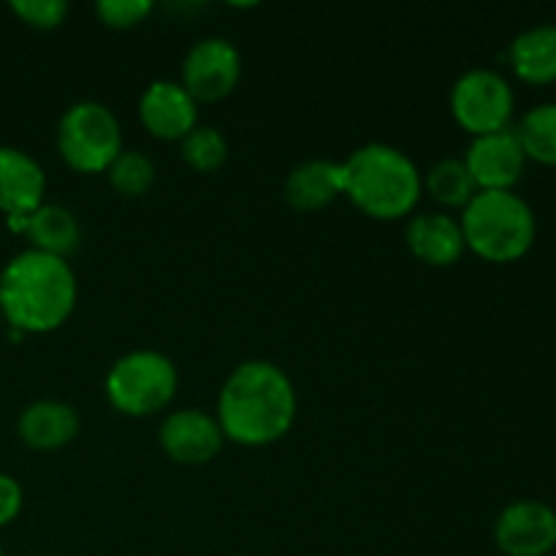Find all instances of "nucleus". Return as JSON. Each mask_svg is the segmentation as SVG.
<instances>
[{
  "mask_svg": "<svg viewBox=\"0 0 556 556\" xmlns=\"http://www.w3.org/2000/svg\"><path fill=\"white\" fill-rule=\"evenodd\" d=\"M299 416V394L286 369L266 358L237 364L223 380L215 418L223 438L242 448H266L286 438Z\"/></svg>",
  "mask_w": 556,
  "mask_h": 556,
  "instance_id": "f257e3e1",
  "label": "nucleus"
},
{
  "mask_svg": "<svg viewBox=\"0 0 556 556\" xmlns=\"http://www.w3.org/2000/svg\"><path fill=\"white\" fill-rule=\"evenodd\" d=\"M79 282L65 258L22 250L0 269V315L20 334H52L74 315Z\"/></svg>",
  "mask_w": 556,
  "mask_h": 556,
  "instance_id": "f03ea898",
  "label": "nucleus"
},
{
  "mask_svg": "<svg viewBox=\"0 0 556 556\" xmlns=\"http://www.w3.org/2000/svg\"><path fill=\"white\" fill-rule=\"evenodd\" d=\"M342 195L372 220H402L424 195V174L405 150L372 141L342 161Z\"/></svg>",
  "mask_w": 556,
  "mask_h": 556,
  "instance_id": "7ed1b4c3",
  "label": "nucleus"
},
{
  "mask_svg": "<svg viewBox=\"0 0 556 556\" xmlns=\"http://www.w3.org/2000/svg\"><path fill=\"white\" fill-rule=\"evenodd\" d=\"M467 250L489 264H514L525 258L538 237L532 206L516 190H478L462 210Z\"/></svg>",
  "mask_w": 556,
  "mask_h": 556,
  "instance_id": "20e7f679",
  "label": "nucleus"
},
{
  "mask_svg": "<svg viewBox=\"0 0 556 556\" xmlns=\"http://www.w3.org/2000/svg\"><path fill=\"white\" fill-rule=\"evenodd\" d=\"M179 389L177 364L155 348H136L119 356L103 378L109 405L128 418L166 410Z\"/></svg>",
  "mask_w": 556,
  "mask_h": 556,
  "instance_id": "39448f33",
  "label": "nucleus"
},
{
  "mask_svg": "<svg viewBox=\"0 0 556 556\" xmlns=\"http://www.w3.org/2000/svg\"><path fill=\"white\" fill-rule=\"evenodd\" d=\"M125 150L123 125L101 101H76L58 123V152L79 174H106Z\"/></svg>",
  "mask_w": 556,
  "mask_h": 556,
  "instance_id": "423d86ee",
  "label": "nucleus"
},
{
  "mask_svg": "<svg viewBox=\"0 0 556 556\" xmlns=\"http://www.w3.org/2000/svg\"><path fill=\"white\" fill-rule=\"evenodd\" d=\"M516 112V92L510 81L494 68H470L451 87V114L456 125L476 136L510 128Z\"/></svg>",
  "mask_w": 556,
  "mask_h": 556,
  "instance_id": "0eeeda50",
  "label": "nucleus"
},
{
  "mask_svg": "<svg viewBox=\"0 0 556 556\" xmlns=\"http://www.w3.org/2000/svg\"><path fill=\"white\" fill-rule=\"evenodd\" d=\"M242 79V54L228 38L210 36L188 49L179 85L195 103H217L231 96Z\"/></svg>",
  "mask_w": 556,
  "mask_h": 556,
  "instance_id": "6e6552de",
  "label": "nucleus"
},
{
  "mask_svg": "<svg viewBox=\"0 0 556 556\" xmlns=\"http://www.w3.org/2000/svg\"><path fill=\"white\" fill-rule=\"evenodd\" d=\"M494 543L505 556H548L556 548V510L541 500H514L494 519Z\"/></svg>",
  "mask_w": 556,
  "mask_h": 556,
  "instance_id": "1a4fd4ad",
  "label": "nucleus"
},
{
  "mask_svg": "<svg viewBox=\"0 0 556 556\" xmlns=\"http://www.w3.org/2000/svg\"><path fill=\"white\" fill-rule=\"evenodd\" d=\"M157 443L163 454L177 465L199 467L220 454L226 438L212 413L201 407H182L163 418L157 429Z\"/></svg>",
  "mask_w": 556,
  "mask_h": 556,
  "instance_id": "9d476101",
  "label": "nucleus"
},
{
  "mask_svg": "<svg viewBox=\"0 0 556 556\" xmlns=\"http://www.w3.org/2000/svg\"><path fill=\"white\" fill-rule=\"evenodd\" d=\"M462 161L478 190H514L527 166V155L514 125L497 134L476 136Z\"/></svg>",
  "mask_w": 556,
  "mask_h": 556,
  "instance_id": "9b49d317",
  "label": "nucleus"
},
{
  "mask_svg": "<svg viewBox=\"0 0 556 556\" xmlns=\"http://www.w3.org/2000/svg\"><path fill=\"white\" fill-rule=\"evenodd\" d=\"M139 119L161 141H182L199 125V103L179 81L155 79L139 98Z\"/></svg>",
  "mask_w": 556,
  "mask_h": 556,
  "instance_id": "f8f14e48",
  "label": "nucleus"
},
{
  "mask_svg": "<svg viewBox=\"0 0 556 556\" xmlns=\"http://www.w3.org/2000/svg\"><path fill=\"white\" fill-rule=\"evenodd\" d=\"M47 172L30 152L0 144V212L5 217L30 215L43 204Z\"/></svg>",
  "mask_w": 556,
  "mask_h": 556,
  "instance_id": "ddd939ff",
  "label": "nucleus"
},
{
  "mask_svg": "<svg viewBox=\"0 0 556 556\" xmlns=\"http://www.w3.org/2000/svg\"><path fill=\"white\" fill-rule=\"evenodd\" d=\"M405 244L421 264L448 269L467 253L465 233L448 212H418L405 228Z\"/></svg>",
  "mask_w": 556,
  "mask_h": 556,
  "instance_id": "4468645a",
  "label": "nucleus"
},
{
  "mask_svg": "<svg viewBox=\"0 0 556 556\" xmlns=\"http://www.w3.org/2000/svg\"><path fill=\"white\" fill-rule=\"evenodd\" d=\"M5 226L14 233L27 237L33 250L58 255L68 261L81 244V226L74 212L63 204H47L22 217H5Z\"/></svg>",
  "mask_w": 556,
  "mask_h": 556,
  "instance_id": "2eb2a0df",
  "label": "nucleus"
},
{
  "mask_svg": "<svg viewBox=\"0 0 556 556\" xmlns=\"http://www.w3.org/2000/svg\"><path fill=\"white\" fill-rule=\"evenodd\" d=\"M79 413L74 405L60 400H36L22 407L16 418V438L30 451H60L71 445L79 434Z\"/></svg>",
  "mask_w": 556,
  "mask_h": 556,
  "instance_id": "dca6fc26",
  "label": "nucleus"
},
{
  "mask_svg": "<svg viewBox=\"0 0 556 556\" xmlns=\"http://www.w3.org/2000/svg\"><path fill=\"white\" fill-rule=\"evenodd\" d=\"M342 195V163L313 157L286 177V201L296 212H320Z\"/></svg>",
  "mask_w": 556,
  "mask_h": 556,
  "instance_id": "f3484780",
  "label": "nucleus"
},
{
  "mask_svg": "<svg viewBox=\"0 0 556 556\" xmlns=\"http://www.w3.org/2000/svg\"><path fill=\"white\" fill-rule=\"evenodd\" d=\"M508 63L527 85L556 81V22H541L521 30L510 41Z\"/></svg>",
  "mask_w": 556,
  "mask_h": 556,
  "instance_id": "a211bd4d",
  "label": "nucleus"
},
{
  "mask_svg": "<svg viewBox=\"0 0 556 556\" xmlns=\"http://www.w3.org/2000/svg\"><path fill=\"white\" fill-rule=\"evenodd\" d=\"M424 193L445 210H465L478 188L462 157H443L424 177Z\"/></svg>",
  "mask_w": 556,
  "mask_h": 556,
  "instance_id": "6ab92c4d",
  "label": "nucleus"
},
{
  "mask_svg": "<svg viewBox=\"0 0 556 556\" xmlns=\"http://www.w3.org/2000/svg\"><path fill=\"white\" fill-rule=\"evenodd\" d=\"M527 161L556 166V101L538 103L516 125Z\"/></svg>",
  "mask_w": 556,
  "mask_h": 556,
  "instance_id": "aec40b11",
  "label": "nucleus"
},
{
  "mask_svg": "<svg viewBox=\"0 0 556 556\" xmlns=\"http://www.w3.org/2000/svg\"><path fill=\"white\" fill-rule=\"evenodd\" d=\"M228 139L220 134V128L212 125H195L182 141H179V155L193 172L212 174L220 172L228 161Z\"/></svg>",
  "mask_w": 556,
  "mask_h": 556,
  "instance_id": "412c9836",
  "label": "nucleus"
},
{
  "mask_svg": "<svg viewBox=\"0 0 556 556\" xmlns=\"http://www.w3.org/2000/svg\"><path fill=\"white\" fill-rule=\"evenodd\" d=\"M109 185L125 199H139L155 185V163L139 150H123L106 168Z\"/></svg>",
  "mask_w": 556,
  "mask_h": 556,
  "instance_id": "4be33fe9",
  "label": "nucleus"
},
{
  "mask_svg": "<svg viewBox=\"0 0 556 556\" xmlns=\"http://www.w3.org/2000/svg\"><path fill=\"white\" fill-rule=\"evenodd\" d=\"M9 9L36 30H54L68 20L71 5L65 0H11Z\"/></svg>",
  "mask_w": 556,
  "mask_h": 556,
  "instance_id": "5701e85b",
  "label": "nucleus"
},
{
  "mask_svg": "<svg viewBox=\"0 0 556 556\" xmlns=\"http://www.w3.org/2000/svg\"><path fill=\"white\" fill-rule=\"evenodd\" d=\"M152 14L150 0H98L96 16L112 30H130Z\"/></svg>",
  "mask_w": 556,
  "mask_h": 556,
  "instance_id": "b1692460",
  "label": "nucleus"
},
{
  "mask_svg": "<svg viewBox=\"0 0 556 556\" xmlns=\"http://www.w3.org/2000/svg\"><path fill=\"white\" fill-rule=\"evenodd\" d=\"M25 505V492H22L20 481L9 472H0V530L16 521Z\"/></svg>",
  "mask_w": 556,
  "mask_h": 556,
  "instance_id": "393cba45",
  "label": "nucleus"
},
{
  "mask_svg": "<svg viewBox=\"0 0 556 556\" xmlns=\"http://www.w3.org/2000/svg\"><path fill=\"white\" fill-rule=\"evenodd\" d=\"M0 556H5V554H3V546H0Z\"/></svg>",
  "mask_w": 556,
  "mask_h": 556,
  "instance_id": "a878e982",
  "label": "nucleus"
},
{
  "mask_svg": "<svg viewBox=\"0 0 556 556\" xmlns=\"http://www.w3.org/2000/svg\"><path fill=\"white\" fill-rule=\"evenodd\" d=\"M0 324H3V315H0Z\"/></svg>",
  "mask_w": 556,
  "mask_h": 556,
  "instance_id": "bb28decb",
  "label": "nucleus"
}]
</instances>
